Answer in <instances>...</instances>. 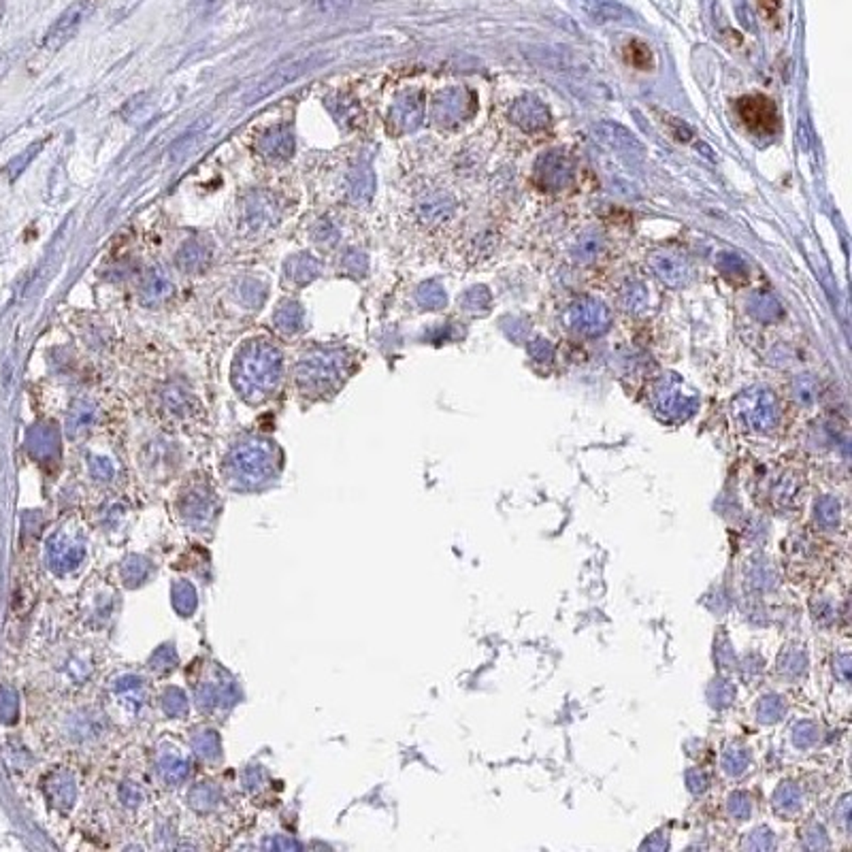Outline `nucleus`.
I'll return each instance as SVG.
<instances>
[{"label": "nucleus", "mask_w": 852, "mask_h": 852, "mask_svg": "<svg viewBox=\"0 0 852 852\" xmlns=\"http://www.w3.org/2000/svg\"><path fill=\"white\" fill-rule=\"evenodd\" d=\"M90 9L92 4L88 3V0H77V3H73L71 7L64 11L60 18L53 21L52 28L47 30L45 39H43V47L56 52L67 45V43L77 35L79 26H82L84 20L88 18Z\"/></svg>", "instance_id": "1"}, {"label": "nucleus", "mask_w": 852, "mask_h": 852, "mask_svg": "<svg viewBox=\"0 0 852 852\" xmlns=\"http://www.w3.org/2000/svg\"><path fill=\"white\" fill-rule=\"evenodd\" d=\"M743 124L757 134H774L778 131V111L765 96H746L737 102Z\"/></svg>", "instance_id": "2"}, {"label": "nucleus", "mask_w": 852, "mask_h": 852, "mask_svg": "<svg viewBox=\"0 0 852 852\" xmlns=\"http://www.w3.org/2000/svg\"><path fill=\"white\" fill-rule=\"evenodd\" d=\"M311 64H314V60H299V62H290V64H285V67L277 68V71L269 75L264 82L258 84L254 90L247 92L245 102H247V105H254V102L275 94V92L285 88L288 84H293V82H296V79L303 77V75L311 68Z\"/></svg>", "instance_id": "3"}, {"label": "nucleus", "mask_w": 852, "mask_h": 852, "mask_svg": "<svg viewBox=\"0 0 852 852\" xmlns=\"http://www.w3.org/2000/svg\"><path fill=\"white\" fill-rule=\"evenodd\" d=\"M575 4H578V7L589 15V18L599 21V24L629 20V11L620 7V4L614 3V0H575Z\"/></svg>", "instance_id": "4"}, {"label": "nucleus", "mask_w": 852, "mask_h": 852, "mask_svg": "<svg viewBox=\"0 0 852 852\" xmlns=\"http://www.w3.org/2000/svg\"><path fill=\"white\" fill-rule=\"evenodd\" d=\"M207 261L209 250H205L198 241H190V244L183 245L180 256H177V262H180L186 271H197V269H201Z\"/></svg>", "instance_id": "5"}, {"label": "nucleus", "mask_w": 852, "mask_h": 852, "mask_svg": "<svg viewBox=\"0 0 852 852\" xmlns=\"http://www.w3.org/2000/svg\"><path fill=\"white\" fill-rule=\"evenodd\" d=\"M171 293V284H169V277H166V275H163L160 271H152L148 275V279H145V285H143V294H145V301H160L163 299V296H166Z\"/></svg>", "instance_id": "6"}, {"label": "nucleus", "mask_w": 852, "mask_h": 852, "mask_svg": "<svg viewBox=\"0 0 852 852\" xmlns=\"http://www.w3.org/2000/svg\"><path fill=\"white\" fill-rule=\"evenodd\" d=\"M624 56H627V62L633 64L638 68H650L652 67V53L648 50V45H644L641 41H631L624 47Z\"/></svg>", "instance_id": "7"}, {"label": "nucleus", "mask_w": 852, "mask_h": 852, "mask_svg": "<svg viewBox=\"0 0 852 852\" xmlns=\"http://www.w3.org/2000/svg\"><path fill=\"white\" fill-rule=\"evenodd\" d=\"M41 145H43V143L32 145V148L28 149V152H24V156H20L18 160H13V165H11V180H15V177L20 175V171H24V166L28 165L30 160L35 158V156L41 152Z\"/></svg>", "instance_id": "8"}, {"label": "nucleus", "mask_w": 852, "mask_h": 852, "mask_svg": "<svg viewBox=\"0 0 852 852\" xmlns=\"http://www.w3.org/2000/svg\"><path fill=\"white\" fill-rule=\"evenodd\" d=\"M759 4H761V11L768 15V18L778 13L780 9V0H759Z\"/></svg>", "instance_id": "9"}]
</instances>
